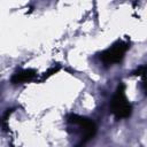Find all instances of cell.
Instances as JSON below:
<instances>
[{
  "mask_svg": "<svg viewBox=\"0 0 147 147\" xmlns=\"http://www.w3.org/2000/svg\"><path fill=\"white\" fill-rule=\"evenodd\" d=\"M57 71H59V67H57V68H55V67H54V68L49 69L47 72H45V75H44V78H48L49 76H52L53 74H55V72H57Z\"/></svg>",
  "mask_w": 147,
  "mask_h": 147,
  "instance_id": "8992f818",
  "label": "cell"
},
{
  "mask_svg": "<svg viewBox=\"0 0 147 147\" xmlns=\"http://www.w3.org/2000/svg\"><path fill=\"white\" fill-rule=\"evenodd\" d=\"M129 47L130 46H129L127 42L118 41V42L114 44L111 47H109L106 51H103L102 53H100L99 57L102 61V63L106 64V65H111L114 63H119L123 60V57H124L126 51L129 49Z\"/></svg>",
  "mask_w": 147,
  "mask_h": 147,
  "instance_id": "3957f363",
  "label": "cell"
},
{
  "mask_svg": "<svg viewBox=\"0 0 147 147\" xmlns=\"http://www.w3.org/2000/svg\"><path fill=\"white\" fill-rule=\"evenodd\" d=\"M133 75H136V76H140V77H146L147 76V64H145V65H141V67H139L137 70H134L133 72H132Z\"/></svg>",
  "mask_w": 147,
  "mask_h": 147,
  "instance_id": "5b68a950",
  "label": "cell"
},
{
  "mask_svg": "<svg viewBox=\"0 0 147 147\" xmlns=\"http://www.w3.org/2000/svg\"><path fill=\"white\" fill-rule=\"evenodd\" d=\"M142 88H144L145 94L147 95V79H146V77H144V80H142Z\"/></svg>",
  "mask_w": 147,
  "mask_h": 147,
  "instance_id": "52a82bcc",
  "label": "cell"
},
{
  "mask_svg": "<svg viewBox=\"0 0 147 147\" xmlns=\"http://www.w3.org/2000/svg\"><path fill=\"white\" fill-rule=\"evenodd\" d=\"M110 110L116 118H127L132 113V106L125 96V86L122 83L118 84L111 99Z\"/></svg>",
  "mask_w": 147,
  "mask_h": 147,
  "instance_id": "6da1fadb",
  "label": "cell"
},
{
  "mask_svg": "<svg viewBox=\"0 0 147 147\" xmlns=\"http://www.w3.org/2000/svg\"><path fill=\"white\" fill-rule=\"evenodd\" d=\"M67 121H68V123L78 125V127L80 129V131H82V141H80V144H85L86 141L92 139L96 133L95 123L92 119L87 118V117H83V116H79L77 114H70V115H68Z\"/></svg>",
  "mask_w": 147,
  "mask_h": 147,
  "instance_id": "7a4b0ae2",
  "label": "cell"
},
{
  "mask_svg": "<svg viewBox=\"0 0 147 147\" xmlns=\"http://www.w3.org/2000/svg\"><path fill=\"white\" fill-rule=\"evenodd\" d=\"M37 72L33 69H23L20 71H16L13 76H11V83L14 85L16 84H24L28 82H31L36 78Z\"/></svg>",
  "mask_w": 147,
  "mask_h": 147,
  "instance_id": "277c9868",
  "label": "cell"
}]
</instances>
